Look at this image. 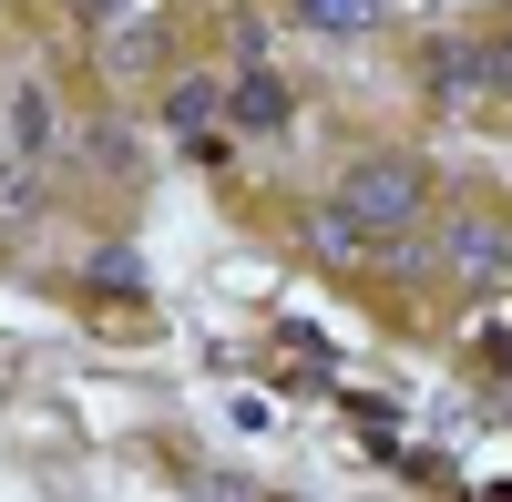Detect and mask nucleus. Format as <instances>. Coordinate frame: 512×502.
Here are the masks:
<instances>
[{
    "label": "nucleus",
    "mask_w": 512,
    "mask_h": 502,
    "mask_svg": "<svg viewBox=\"0 0 512 502\" xmlns=\"http://www.w3.org/2000/svg\"><path fill=\"white\" fill-rule=\"evenodd\" d=\"M338 205H349L379 246H400V236L420 226V205H431V175H420L410 154H359L349 175H338Z\"/></svg>",
    "instance_id": "f257e3e1"
},
{
    "label": "nucleus",
    "mask_w": 512,
    "mask_h": 502,
    "mask_svg": "<svg viewBox=\"0 0 512 502\" xmlns=\"http://www.w3.org/2000/svg\"><path fill=\"white\" fill-rule=\"evenodd\" d=\"M164 123H175V144H185V154H205V164H216V154H226V134H236V113H226L216 82H175V93H164Z\"/></svg>",
    "instance_id": "f03ea898"
},
{
    "label": "nucleus",
    "mask_w": 512,
    "mask_h": 502,
    "mask_svg": "<svg viewBox=\"0 0 512 502\" xmlns=\"http://www.w3.org/2000/svg\"><path fill=\"white\" fill-rule=\"evenodd\" d=\"M420 82H431L441 103H472V93H492V52L482 41H431V52H420Z\"/></svg>",
    "instance_id": "7ed1b4c3"
},
{
    "label": "nucleus",
    "mask_w": 512,
    "mask_h": 502,
    "mask_svg": "<svg viewBox=\"0 0 512 502\" xmlns=\"http://www.w3.org/2000/svg\"><path fill=\"white\" fill-rule=\"evenodd\" d=\"M226 113H236V134H287V113H297V103H287V82H277L267 62H246V72H236V93H226Z\"/></svg>",
    "instance_id": "20e7f679"
},
{
    "label": "nucleus",
    "mask_w": 512,
    "mask_h": 502,
    "mask_svg": "<svg viewBox=\"0 0 512 502\" xmlns=\"http://www.w3.org/2000/svg\"><path fill=\"white\" fill-rule=\"evenodd\" d=\"M451 277H512V226H482V216H461L451 226Z\"/></svg>",
    "instance_id": "39448f33"
},
{
    "label": "nucleus",
    "mask_w": 512,
    "mask_h": 502,
    "mask_svg": "<svg viewBox=\"0 0 512 502\" xmlns=\"http://www.w3.org/2000/svg\"><path fill=\"white\" fill-rule=\"evenodd\" d=\"M297 21H308V31H379L390 0H297Z\"/></svg>",
    "instance_id": "423d86ee"
},
{
    "label": "nucleus",
    "mask_w": 512,
    "mask_h": 502,
    "mask_svg": "<svg viewBox=\"0 0 512 502\" xmlns=\"http://www.w3.org/2000/svg\"><path fill=\"white\" fill-rule=\"evenodd\" d=\"M11 134H21V154H52V103H41V82H21V103H11Z\"/></svg>",
    "instance_id": "0eeeda50"
},
{
    "label": "nucleus",
    "mask_w": 512,
    "mask_h": 502,
    "mask_svg": "<svg viewBox=\"0 0 512 502\" xmlns=\"http://www.w3.org/2000/svg\"><path fill=\"white\" fill-rule=\"evenodd\" d=\"M21 216H41V175H31V164L0 175V226H21Z\"/></svg>",
    "instance_id": "6e6552de"
},
{
    "label": "nucleus",
    "mask_w": 512,
    "mask_h": 502,
    "mask_svg": "<svg viewBox=\"0 0 512 502\" xmlns=\"http://www.w3.org/2000/svg\"><path fill=\"white\" fill-rule=\"evenodd\" d=\"M482 52H492V93H512V31H502V41H482Z\"/></svg>",
    "instance_id": "1a4fd4ad"
}]
</instances>
